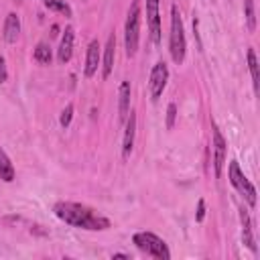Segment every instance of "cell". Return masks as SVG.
I'll return each mask as SVG.
<instances>
[{
    "instance_id": "24",
    "label": "cell",
    "mask_w": 260,
    "mask_h": 260,
    "mask_svg": "<svg viewBox=\"0 0 260 260\" xmlns=\"http://www.w3.org/2000/svg\"><path fill=\"white\" fill-rule=\"evenodd\" d=\"M6 77H8V71H6V61H4V57L0 55V83H4V81H6Z\"/></svg>"
},
{
    "instance_id": "20",
    "label": "cell",
    "mask_w": 260,
    "mask_h": 260,
    "mask_svg": "<svg viewBox=\"0 0 260 260\" xmlns=\"http://www.w3.org/2000/svg\"><path fill=\"white\" fill-rule=\"evenodd\" d=\"M43 4L53 12H61L65 16H71V8H69V4L65 0H43Z\"/></svg>"
},
{
    "instance_id": "15",
    "label": "cell",
    "mask_w": 260,
    "mask_h": 260,
    "mask_svg": "<svg viewBox=\"0 0 260 260\" xmlns=\"http://www.w3.org/2000/svg\"><path fill=\"white\" fill-rule=\"evenodd\" d=\"M114 57H116V37L110 35L106 49H104V65H102V77L104 79H108L112 69H114Z\"/></svg>"
},
{
    "instance_id": "14",
    "label": "cell",
    "mask_w": 260,
    "mask_h": 260,
    "mask_svg": "<svg viewBox=\"0 0 260 260\" xmlns=\"http://www.w3.org/2000/svg\"><path fill=\"white\" fill-rule=\"evenodd\" d=\"M18 35H20V18H18L16 12H10V14L6 16V20H4L2 37H4L6 43H16Z\"/></svg>"
},
{
    "instance_id": "22",
    "label": "cell",
    "mask_w": 260,
    "mask_h": 260,
    "mask_svg": "<svg viewBox=\"0 0 260 260\" xmlns=\"http://www.w3.org/2000/svg\"><path fill=\"white\" fill-rule=\"evenodd\" d=\"M175 118H177V106L175 104H169L167 106V128L169 130L175 126Z\"/></svg>"
},
{
    "instance_id": "1",
    "label": "cell",
    "mask_w": 260,
    "mask_h": 260,
    "mask_svg": "<svg viewBox=\"0 0 260 260\" xmlns=\"http://www.w3.org/2000/svg\"><path fill=\"white\" fill-rule=\"evenodd\" d=\"M55 215L73 225V228H81V230H91V232H104L110 228V219L104 217L102 213H98L95 209L81 205V203H73V201H59L53 207Z\"/></svg>"
},
{
    "instance_id": "16",
    "label": "cell",
    "mask_w": 260,
    "mask_h": 260,
    "mask_svg": "<svg viewBox=\"0 0 260 260\" xmlns=\"http://www.w3.org/2000/svg\"><path fill=\"white\" fill-rule=\"evenodd\" d=\"M0 179L6 181V183H12L14 181V167L8 158V154L0 148Z\"/></svg>"
},
{
    "instance_id": "7",
    "label": "cell",
    "mask_w": 260,
    "mask_h": 260,
    "mask_svg": "<svg viewBox=\"0 0 260 260\" xmlns=\"http://www.w3.org/2000/svg\"><path fill=\"white\" fill-rule=\"evenodd\" d=\"M167 81H169V67H167L165 61H158L152 67L150 79H148V89H150V100L152 102H156L162 95V91L167 87Z\"/></svg>"
},
{
    "instance_id": "13",
    "label": "cell",
    "mask_w": 260,
    "mask_h": 260,
    "mask_svg": "<svg viewBox=\"0 0 260 260\" xmlns=\"http://www.w3.org/2000/svg\"><path fill=\"white\" fill-rule=\"evenodd\" d=\"M240 221H242V242L256 254L258 248H256V242H254V232H252V221H250V213L248 209H240Z\"/></svg>"
},
{
    "instance_id": "9",
    "label": "cell",
    "mask_w": 260,
    "mask_h": 260,
    "mask_svg": "<svg viewBox=\"0 0 260 260\" xmlns=\"http://www.w3.org/2000/svg\"><path fill=\"white\" fill-rule=\"evenodd\" d=\"M134 136H136V114L130 110L124 126V138H122V158H128L134 146Z\"/></svg>"
},
{
    "instance_id": "6",
    "label": "cell",
    "mask_w": 260,
    "mask_h": 260,
    "mask_svg": "<svg viewBox=\"0 0 260 260\" xmlns=\"http://www.w3.org/2000/svg\"><path fill=\"white\" fill-rule=\"evenodd\" d=\"M211 146H213V173L215 177H221L225 156H228V142L215 124H211Z\"/></svg>"
},
{
    "instance_id": "23",
    "label": "cell",
    "mask_w": 260,
    "mask_h": 260,
    "mask_svg": "<svg viewBox=\"0 0 260 260\" xmlns=\"http://www.w3.org/2000/svg\"><path fill=\"white\" fill-rule=\"evenodd\" d=\"M203 217H205V201L199 199V201H197V213H195V219H197V221H203Z\"/></svg>"
},
{
    "instance_id": "19",
    "label": "cell",
    "mask_w": 260,
    "mask_h": 260,
    "mask_svg": "<svg viewBox=\"0 0 260 260\" xmlns=\"http://www.w3.org/2000/svg\"><path fill=\"white\" fill-rule=\"evenodd\" d=\"M244 14H246V26L250 32L256 30V10H254V0H244Z\"/></svg>"
},
{
    "instance_id": "26",
    "label": "cell",
    "mask_w": 260,
    "mask_h": 260,
    "mask_svg": "<svg viewBox=\"0 0 260 260\" xmlns=\"http://www.w3.org/2000/svg\"><path fill=\"white\" fill-rule=\"evenodd\" d=\"M14 2H22V0H14Z\"/></svg>"
},
{
    "instance_id": "2",
    "label": "cell",
    "mask_w": 260,
    "mask_h": 260,
    "mask_svg": "<svg viewBox=\"0 0 260 260\" xmlns=\"http://www.w3.org/2000/svg\"><path fill=\"white\" fill-rule=\"evenodd\" d=\"M185 49H187V43H185V28H183V18H181V12L177 8V4L171 6V35H169V51H171V57L173 61L179 65L183 63L185 59Z\"/></svg>"
},
{
    "instance_id": "12",
    "label": "cell",
    "mask_w": 260,
    "mask_h": 260,
    "mask_svg": "<svg viewBox=\"0 0 260 260\" xmlns=\"http://www.w3.org/2000/svg\"><path fill=\"white\" fill-rule=\"evenodd\" d=\"M130 93H132V87H130V81H122L120 83V91H118V120L120 122H126L128 118V112H130Z\"/></svg>"
},
{
    "instance_id": "3",
    "label": "cell",
    "mask_w": 260,
    "mask_h": 260,
    "mask_svg": "<svg viewBox=\"0 0 260 260\" xmlns=\"http://www.w3.org/2000/svg\"><path fill=\"white\" fill-rule=\"evenodd\" d=\"M140 0H134L132 6L128 8L126 14V24H124V45H126V55L134 57L138 51V39H140Z\"/></svg>"
},
{
    "instance_id": "10",
    "label": "cell",
    "mask_w": 260,
    "mask_h": 260,
    "mask_svg": "<svg viewBox=\"0 0 260 260\" xmlns=\"http://www.w3.org/2000/svg\"><path fill=\"white\" fill-rule=\"evenodd\" d=\"M73 39H75L73 28L67 26V28L63 30V37H61V43H59V49H57V59H59V63H67V61L71 59V55H73Z\"/></svg>"
},
{
    "instance_id": "4",
    "label": "cell",
    "mask_w": 260,
    "mask_h": 260,
    "mask_svg": "<svg viewBox=\"0 0 260 260\" xmlns=\"http://www.w3.org/2000/svg\"><path fill=\"white\" fill-rule=\"evenodd\" d=\"M132 242L136 244L138 250H142L144 254L152 256V258H158V260H171V252H169V246L165 244L162 238H158L156 234L152 232H138L132 236Z\"/></svg>"
},
{
    "instance_id": "5",
    "label": "cell",
    "mask_w": 260,
    "mask_h": 260,
    "mask_svg": "<svg viewBox=\"0 0 260 260\" xmlns=\"http://www.w3.org/2000/svg\"><path fill=\"white\" fill-rule=\"evenodd\" d=\"M228 177H230L232 187H234L240 195H244V199L248 201V205H250V207H256V189H254V185L246 179V175L242 173L238 160H232V162H230Z\"/></svg>"
},
{
    "instance_id": "21",
    "label": "cell",
    "mask_w": 260,
    "mask_h": 260,
    "mask_svg": "<svg viewBox=\"0 0 260 260\" xmlns=\"http://www.w3.org/2000/svg\"><path fill=\"white\" fill-rule=\"evenodd\" d=\"M71 118H73V104H67V106H65V110L61 112V118H59L61 126H63V128H67V126L71 124Z\"/></svg>"
},
{
    "instance_id": "11",
    "label": "cell",
    "mask_w": 260,
    "mask_h": 260,
    "mask_svg": "<svg viewBox=\"0 0 260 260\" xmlns=\"http://www.w3.org/2000/svg\"><path fill=\"white\" fill-rule=\"evenodd\" d=\"M100 43L98 41H91L89 45H87V55H85V69H83V73H85V77H93L95 75V71H98V65H100Z\"/></svg>"
},
{
    "instance_id": "18",
    "label": "cell",
    "mask_w": 260,
    "mask_h": 260,
    "mask_svg": "<svg viewBox=\"0 0 260 260\" xmlns=\"http://www.w3.org/2000/svg\"><path fill=\"white\" fill-rule=\"evenodd\" d=\"M51 59H53V55H51V47H49L47 43H39V45L35 47V61L41 63V65H49Z\"/></svg>"
},
{
    "instance_id": "25",
    "label": "cell",
    "mask_w": 260,
    "mask_h": 260,
    "mask_svg": "<svg viewBox=\"0 0 260 260\" xmlns=\"http://www.w3.org/2000/svg\"><path fill=\"white\" fill-rule=\"evenodd\" d=\"M112 258H124V260H130V256H128V254H114Z\"/></svg>"
},
{
    "instance_id": "8",
    "label": "cell",
    "mask_w": 260,
    "mask_h": 260,
    "mask_svg": "<svg viewBox=\"0 0 260 260\" xmlns=\"http://www.w3.org/2000/svg\"><path fill=\"white\" fill-rule=\"evenodd\" d=\"M146 20L148 32L154 45L160 43V14H158V0H146Z\"/></svg>"
},
{
    "instance_id": "17",
    "label": "cell",
    "mask_w": 260,
    "mask_h": 260,
    "mask_svg": "<svg viewBox=\"0 0 260 260\" xmlns=\"http://www.w3.org/2000/svg\"><path fill=\"white\" fill-rule=\"evenodd\" d=\"M248 69H250V75H252L254 91L258 93V89H260V75H258V59H256L254 49H248Z\"/></svg>"
}]
</instances>
